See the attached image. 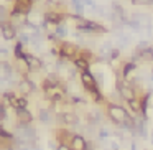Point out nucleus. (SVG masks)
<instances>
[{
  "label": "nucleus",
  "mask_w": 153,
  "mask_h": 150,
  "mask_svg": "<svg viewBox=\"0 0 153 150\" xmlns=\"http://www.w3.org/2000/svg\"><path fill=\"white\" fill-rule=\"evenodd\" d=\"M73 63H74V68H76L77 71H81V73H84V71H89V66H91V63L86 60V58L79 56L77 60H74Z\"/></svg>",
  "instance_id": "nucleus-11"
},
{
  "label": "nucleus",
  "mask_w": 153,
  "mask_h": 150,
  "mask_svg": "<svg viewBox=\"0 0 153 150\" xmlns=\"http://www.w3.org/2000/svg\"><path fill=\"white\" fill-rule=\"evenodd\" d=\"M71 7L74 8V12H76L77 15H82L86 5H84V0H71Z\"/></svg>",
  "instance_id": "nucleus-15"
},
{
  "label": "nucleus",
  "mask_w": 153,
  "mask_h": 150,
  "mask_svg": "<svg viewBox=\"0 0 153 150\" xmlns=\"http://www.w3.org/2000/svg\"><path fill=\"white\" fill-rule=\"evenodd\" d=\"M99 137H100V139H104V137H109V130H107V129H102V130L99 132Z\"/></svg>",
  "instance_id": "nucleus-22"
},
{
  "label": "nucleus",
  "mask_w": 153,
  "mask_h": 150,
  "mask_svg": "<svg viewBox=\"0 0 153 150\" xmlns=\"http://www.w3.org/2000/svg\"><path fill=\"white\" fill-rule=\"evenodd\" d=\"M23 60L27 61L28 68H30V73H31V71H40V69H43V68H45V63L35 53H25Z\"/></svg>",
  "instance_id": "nucleus-5"
},
{
  "label": "nucleus",
  "mask_w": 153,
  "mask_h": 150,
  "mask_svg": "<svg viewBox=\"0 0 153 150\" xmlns=\"http://www.w3.org/2000/svg\"><path fill=\"white\" fill-rule=\"evenodd\" d=\"M69 20L74 22V28L76 31L79 33H86V35H100V33H105V27H102L100 23L94 20H87L84 15H77V13H69L68 15Z\"/></svg>",
  "instance_id": "nucleus-1"
},
{
  "label": "nucleus",
  "mask_w": 153,
  "mask_h": 150,
  "mask_svg": "<svg viewBox=\"0 0 153 150\" xmlns=\"http://www.w3.org/2000/svg\"><path fill=\"white\" fill-rule=\"evenodd\" d=\"M15 114H17L18 124H31L33 122V114H31L28 109H17Z\"/></svg>",
  "instance_id": "nucleus-8"
},
{
  "label": "nucleus",
  "mask_w": 153,
  "mask_h": 150,
  "mask_svg": "<svg viewBox=\"0 0 153 150\" xmlns=\"http://www.w3.org/2000/svg\"><path fill=\"white\" fill-rule=\"evenodd\" d=\"M54 33L58 35V38H59V40H63V38L68 37V28L64 27L63 23H61V25H58V27L54 28Z\"/></svg>",
  "instance_id": "nucleus-16"
},
{
  "label": "nucleus",
  "mask_w": 153,
  "mask_h": 150,
  "mask_svg": "<svg viewBox=\"0 0 153 150\" xmlns=\"http://www.w3.org/2000/svg\"><path fill=\"white\" fill-rule=\"evenodd\" d=\"M56 150H73L69 147V143H59V145L56 147Z\"/></svg>",
  "instance_id": "nucleus-19"
},
{
  "label": "nucleus",
  "mask_w": 153,
  "mask_h": 150,
  "mask_svg": "<svg viewBox=\"0 0 153 150\" xmlns=\"http://www.w3.org/2000/svg\"><path fill=\"white\" fill-rule=\"evenodd\" d=\"M0 33H2V38H4L5 41H13L18 38L17 27H15L12 22H5V23L0 25Z\"/></svg>",
  "instance_id": "nucleus-4"
},
{
  "label": "nucleus",
  "mask_w": 153,
  "mask_h": 150,
  "mask_svg": "<svg viewBox=\"0 0 153 150\" xmlns=\"http://www.w3.org/2000/svg\"><path fill=\"white\" fill-rule=\"evenodd\" d=\"M73 137H74V134L69 132L68 129H59L56 132V139L59 143H69L71 140H73Z\"/></svg>",
  "instance_id": "nucleus-9"
},
{
  "label": "nucleus",
  "mask_w": 153,
  "mask_h": 150,
  "mask_svg": "<svg viewBox=\"0 0 153 150\" xmlns=\"http://www.w3.org/2000/svg\"><path fill=\"white\" fill-rule=\"evenodd\" d=\"M107 116H109V119L112 120V122H115L117 125H122V124L130 117V114L123 106H119V104H115V102H109L107 104Z\"/></svg>",
  "instance_id": "nucleus-2"
},
{
  "label": "nucleus",
  "mask_w": 153,
  "mask_h": 150,
  "mask_svg": "<svg viewBox=\"0 0 153 150\" xmlns=\"http://www.w3.org/2000/svg\"><path fill=\"white\" fill-rule=\"evenodd\" d=\"M18 41H22L23 45H30V43H31V35H28V33H20V35H18Z\"/></svg>",
  "instance_id": "nucleus-17"
},
{
  "label": "nucleus",
  "mask_w": 153,
  "mask_h": 150,
  "mask_svg": "<svg viewBox=\"0 0 153 150\" xmlns=\"http://www.w3.org/2000/svg\"><path fill=\"white\" fill-rule=\"evenodd\" d=\"M133 5H153V0H130Z\"/></svg>",
  "instance_id": "nucleus-18"
},
{
  "label": "nucleus",
  "mask_w": 153,
  "mask_h": 150,
  "mask_svg": "<svg viewBox=\"0 0 153 150\" xmlns=\"http://www.w3.org/2000/svg\"><path fill=\"white\" fill-rule=\"evenodd\" d=\"M69 147L73 150H87L89 149V143L86 142V139H84L82 135H77V134H74L73 140L69 142Z\"/></svg>",
  "instance_id": "nucleus-7"
},
{
  "label": "nucleus",
  "mask_w": 153,
  "mask_h": 150,
  "mask_svg": "<svg viewBox=\"0 0 153 150\" xmlns=\"http://www.w3.org/2000/svg\"><path fill=\"white\" fill-rule=\"evenodd\" d=\"M137 53V51H135ZM138 56L142 58V61H146V63H153V46L150 45L148 48H145L143 51H140Z\"/></svg>",
  "instance_id": "nucleus-14"
},
{
  "label": "nucleus",
  "mask_w": 153,
  "mask_h": 150,
  "mask_svg": "<svg viewBox=\"0 0 153 150\" xmlns=\"http://www.w3.org/2000/svg\"><path fill=\"white\" fill-rule=\"evenodd\" d=\"M23 46L25 45L17 40V43H15V46H13V58L15 60H23L25 58V53H27V51L23 50Z\"/></svg>",
  "instance_id": "nucleus-13"
},
{
  "label": "nucleus",
  "mask_w": 153,
  "mask_h": 150,
  "mask_svg": "<svg viewBox=\"0 0 153 150\" xmlns=\"http://www.w3.org/2000/svg\"><path fill=\"white\" fill-rule=\"evenodd\" d=\"M84 5L86 7H89V8H92V7H96V0H84Z\"/></svg>",
  "instance_id": "nucleus-20"
},
{
  "label": "nucleus",
  "mask_w": 153,
  "mask_h": 150,
  "mask_svg": "<svg viewBox=\"0 0 153 150\" xmlns=\"http://www.w3.org/2000/svg\"><path fill=\"white\" fill-rule=\"evenodd\" d=\"M35 2H38V0H35Z\"/></svg>",
  "instance_id": "nucleus-24"
},
{
  "label": "nucleus",
  "mask_w": 153,
  "mask_h": 150,
  "mask_svg": "<svg viewBox=\"0 0 153 150\" xmlns=\"http://www.w3.org/2000/svg\"><path fill=\"white\" fill-rule=\"evenodd\" d=\"M35 89H36V86H35L33 81L28 79V78H23V79H20V83H18V91H20L23 96H28V94L35 93Z\"/></svg>",
  "instance_id": "nucleus-6"
},
{
  "label": "nucleus",
  "mask_w": 153,
  "mask_h": 150,
  "mask_svg": "<svg viewBox=\"0 0 153 150\" xmlns=\"http://www.w3.org/2000/svg\"><path fill=\"white\" fill-rule=\"evenodd\" d=\"M81 51H82V48L77 43H73V41H61L59 43V56L61 58L74 61L81 56Z\"/></svg>",
  "instance_id": "nucleus-3"
},
{
  "label": "nucleus",
  "mask_w": 153,
  "mask_h": 150,
  "mask_svg": "<svg viewBox=\"0 0 153 150\" xmlns=\"http://www.w3.org/2000/svg\"><path fill=\"white\" fill-rule=\"evenodd\" d=\"M135 69H137V63H135V61L130 60V61H127V63H123V66H122V78L128 81L130 79V74H132Z\"/></svg>",
  "instance_id": "nucleus-10"
},
{
  "label": "nucleus",
  "mask_w": 153,
  "mask_h": 150,
  "mask_svg": "<svg viewBox=\"0 0 153 150\" xmlns=\"http://www.w3.org/2000/svg\"><path fill=\"white\" fill-rule=\"evenodd\" d=\"M38 119H40L43 124H50L51 119H53L51 109H38Z\"/></svg>",
  "instance_id": "nucleus-12"
},
{
  "label": "nucleus",
  "mask_w": 153,
  "mask_h": 150,
  "mask_svg": "<svg viewBox=\"0 0 153 150\" xmlns=\"http://www.w3.org/2000/svg\"><path fill=\"white\" fill-rule=\"evenodd\" d=\"M8 2H13V0H4V4H2V5H5V4H8Z\"/></svg>",
  "instance_id": "nucleus-23"
},
{
  "label": "nucleus",
  "mask_w": 153,
  "mask_h": 150,
  "mask_svg": "<svg viewBox=\"0 0 153 150\" xmlns=\"http://www.w3.org/2000/svg\"><path fill=\"white\" fill-rule=\"evenodd\" d=\"M0 53H2V60H7L8 58V50L7 48H0Z\"/></svg>",
  "instance_id": "nucleus-21"
}]
</instances>
